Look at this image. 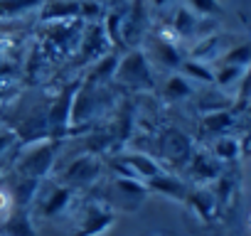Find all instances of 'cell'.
Masks as SVG:
<instances>
[{
  "label": "cell",
  "instance_id": "15",
  "mask_svg": "<svg viewBox=\"0 0 251 236\" xmlns=\"http://www.w3.org/2000/svg\"><path fill=\"white\" fill-rule=\"evenodd\" d=\"M126 10L128 8H111V10H106L103 23H101V27L106 32V40H108V45L113 49H126V45H123V18H126Z\"/></svg>",
  "mask_w": 251,
  "mask_h": 236
},
{
  "label": "cell",
  "instance_id": "9",
  "mask_svg": "<svg viewBox=\"0 0 251 236\" xmlns=\"http://www.w3.org/2000/svg\"><path fill=\"white\" fill-rule=\"evenodd\" d=\"M113 189L121 199V204L126 207H138L143 202V197L148 194V187L143 180H133V177H116Z\"/></svg>",
  "mask_w": 251,
  "mask_h": 236
},
{
  "label": "cell",
  "instance_id": "5",
  "mask_svg": "<svg viewBox=\"0 0 251 236\" xmlns=\"http://www.w3.org/2000/svg\"><path fill=\"white\" fill-rule=\"evenodd\" d=\"M116 224V212L106 204H91L84 209L79 229L74 236H101L106 229H111Z\"/></svg>",
  "mask_w": 251,
  "mask_h": 236
},
{
  "label": "cell",
  "instance_id": "29",
  "mask_svg": "<svg viewBox=\"0 0 251 236\" xmlns=\"http://www.w3.org/2000/svg\"><path fill=\"white\" fill-rule=\"evenodd\" d=\"M0 187H3V180H0Z\"/></svg>",
  "mask_w": 251,
  "mask_h": 236
},
{
  "label": "cell",
  "instance_id": "8",
  "mask_svg": "<svg viewBox=\"0 0 251 236\" xmlns=\"http://www.w3.org/2000/svg\"><path fill=\"white\" fill-rule=\"evenodd\" d=\"M0 236H37L30 212L25 207H13L10 214L0 224Z\"/></svg>",
  "mask_w": 251,
  "mask_h": 236
},
{
  "label": "cell",
  "instance_id": "19",
  "mask_svg": "<svg viewBox=\"0 0 251 236\" xmlns=\"http://www.w3.org/2000/svg\"><path fill=\"white\" fill-rule=\"evenodd\" d=\"M195 30H197V18H195V13L187 10V8H180V10L175 13V18H173V32H175L177 37H187V35H192Z\"/></svg>",
  "mask_w": 251,
  "mask_h": 236
},
{
  "label": "cell",
  "instance_id": "25",
  "mask_svg": "<svg viewBox=\"0 0 251 236\" xmlns=\"http://www.w3.org/2000/svg\"><path fill=\"white\" fill-rule=\"evenodd\" d=\"M13 207H15V204H13L10 189H5V187H0V214H3V216H8Z\"/></svg>",
  "mask_w": 251,
  "mask_h": 236
},
{
  "label": "cell",
  "instance_id": "21",
  "mask_svg": "<svg viewBox=\"0 0 251 236\" xmlns=\"http://www.w3.org/2000/svg\"><path fill=\"white\" fill-rule=\"evenodd\" d=\"M180 69L185 71V76H192V79H200V81H214V71H209L207 67H202V64L195 62V59L182 62Z\"/></svg>",
  "mask_w": 251,
  "mask_h": 236
},
{
  "label": "cell",
  "instance_id": "28",
  "mask_svg": "<svg viewBox=\"0 0 251 236\" xmlns=\"http://www.w3.org/2000/svg\"><path fill=\"white\" fill-rule=\"evenodd\" d=\"M5 96H8V91H5V89H0V103L5 101Z\"/></svg>",
  "mask_w": 251,
  "mask_h": 236
},
{
  "label": "cell",
  "instance_id": "10",
  "mask_svg": "<svg viewBox=\"0 0 251 236\" xmlns=\"http://www.w3.org/2000/svg\"><path fill=\"white\" fill-rule=\"evenodd\" d=\"M118 160L128 167V170H133L136 177H141L143 182H146V180H153V177H158V175H163V167H160L151 155H146V153H126V155H121Z\"/></svg>",
  "mask_w": 251,
  "mask_h": 236
},
{
  "label": "cell",
  "instance_id": "6",
  "mask_svg": "<svg viewBox=\"0 0 251 236\" xmlns=\"http://www.w3.org/2000/svg\"><path fill=\"white\" fill-rule=\"evenodd\" d=\"M146 27H148V13L143 0H131L128 10L123 18V45L126 49H133V45H138L146 37Z\"/></svg>",
  "mask_w": 251,
  "mask_h": 236
},
{
  "label": "cell",
  "instance_id": "3",
  "mask_svg": "<svg viewBox=\"0 0 251 236\" xmlns=\"http://www.w3.org/2000/svg\"><path fill=\"white\" fill-rule=\"evenodd\" d=\"M99 175H101L99 158L91 153H84L67 165V170L59 175V185H64L69 189H81V187H91L99 180Z\"/></svg>",
  "mask_w": 251,
  "mask_h": 236
},
{
  "label": "cell",
  "instance_id": "27",
  "mask_svg": "<svg viewBox=\"0 0 251 236\" xmlns=\"http://www.w3.org/2000/svg\"><path fill=\"white\" fill-rule=\"evenodd\" d=\"M153 3H155V8H165V5L170 3V0H153Z\"/></svg>",
  "mask_w": 251,
  "mask_h": 236
},
{
  "label": "cell",
  "instance_id": "11",
  "mask_svg": "<svg viewBox=\"0 0 251 236\" xmlns=\"http://www.w3.org/2000/svg\"><path fill=\"white\" fill-rule=\"evenodd\" d=\"M118 59H121L118 52H108V54L99 57V59L91 64V69L86 71L84 81H86V84H96V86H101V84H106V81H113Z\"/></svg>",
  "mask_w": 251,
  "mask_h": 236
},
{
  "label": "cell",
  "instance_id": "1",
  "mask_svg": "<svg viewBox=\"0 0 251 236\" xmlns=\"http://www.w3.org/2000/svg\"><path fill=\"white\" fill-rule=\"evenodd\" d=\"M113 84L133 89V91H148L155 86V74H153L151 57L146 54V49H141V47L126 49V54L118 59Z\"/></svg>",
  "mask_w": 251,
  "mask_h": 236
},
{
  "label": "cell",
  "instance_id": "16",
  "mask_svg": "<svg viewBox=\"0 0 251 236\" xmlns=\"http://www.w3.org/2000/svg\"><path fill=\"white\" fill-rule=\"evenodd\" d=\"M40 187H42V180H35V177H18L15 187L10 189V197H13V204L15 207H30L37 194H40Z\"/></svg>",
  "mask_w": 251,
  "mask_h": 236
},
{
  "label": "cell",
  "instance_id": "23",
  "mask_svg": "<svg viewBox=\"0 0 251 236\" xmlns=\"http://www.w3.org/2000/svg\"><path fill=\"white\" fill-rule=\"evenodd\" d=\"M187 10H192L195 15H217L222 8L217 0H185Z\"/></svg>",
  "mask_w": 251,
  "mask_h": 236
},
{
  "label": "cell",
  "instance_id": "26",
  "mask_svg": "<svg viewBox=\"0 0 251 236\" xmlns=\"http://www.w3.org/2000/svg\"><path fill=\"white\" fill-rule=\"evenodd\" d=\"M217 155H222V158H234V155H236V143H234V141H219V143H217Z\"/></svg>",
  "mask_w": 251,
  "mask_h": 236
},
{
  "label": "cell",
  "instance_id": "20",
  "mask_svg": "<svg viewBox=\"0 0 251 236\" xmlns=\"http://www.w3.org/2000/svg\"><path fill=\"white\" fill-rule=\"evenodd\" d=\"M192 94V86L187 81V76H180V74H173L168 81H165V96L170 101H180V98H187Z\"/></svg>",
  "mask_w": 251,
  "mask_h": 236
},
{
  "label": "cell",
  "instance_id": "2",
  "mask_svg": "<svg viewBox=\"0 0 251 236\" xmlns=\"http://www.w3.org/2000/svg\"><path fill=\"white\" fill-rule=\"evenodd\" d=\"M54 158H57V143L52 138L35 141L15 160V172H18V177L45 180L52 172V167H54Z\"/></svg>",
  "mask_w": 251,
  "mask_h": 236
},
{
  "label": "cell",
  "instance_id": "7",
  "mask_svg": "<svg viewBox=\"0 0 251 236\" xmlns=\"http://www.w3.org/2000/svg\"><path fill=\"white\" fill-rule=\"evenodd\" d=\"M111 45L106 40V32L99 23H86L81 37H79V57L81 62H96L99 57L108 54Z\"/></svg>",
  "mask_w": 251,
  "mask_h": 236
},
{
  "label": "cell",
  "instance_id": "12",
  "mask_svg": "<svg viewBox=\"0 0 251 236\" xmlns=\"http://www.w3.org/2000/svg\"><path fill=\"white\" fill-rule=\"evenodd\" d=\"M148 57H153V62L160 64V67H165V69L182 67V54L177 52L175 42H168V40H160V37H153L151 40V54Z\"/></svg>",
  "mask_w": 251,
  "mask_h": 236
},
{
  "label": "cell",
  "instance_id": "13",
  "mask_svg": "<svg viewBox=\"0 0 251 236\" xmlns=\"http://www.w3.org/2000/svg\"><path fill=\"white\" fill-rule=\"evenodd\" d=\"M72 199H74V192H72L69 187H64V185H54V187L47 192V197L42 199V216H47V219L59 216L62 212L69 209Z\"/></svg>",
  "mask_w": 251,
  "mask_h": 236
},
{
  "label": "cell",
  "instance_id": "18",
  "mask_svg": "<svg viewBox=\"0 0 251 236\" xmlns=\"http://www.w3.org/2000/svg\"><path fill=\"white\" fill-rule=\"evenodd\" d=\"M45 0H0V18H18L25 15L30 10H35L37 5H42Z\"/></svg>",
  "mask_w": 251,
  "mask_h": 236
},
{
  "label": "cell",
  "instance_id": "14",
  "mask_svg": "<svg viewBox=\"0 0 251 236\" xmlns=\"http://www.w3.org/2000/svg\"><path fill=\"white\" fill-rule=\"evenodd\" d=\"M79 18V0H47L42 8L45 23H69Z\"/></svg>",
  "mask_w": 251,
  "mask_h": 236
},
{
  "label": "cell",
  "instance_id": "24",
  "mask_svg": "<svg viewBox=\"0 0 251 236\" xmlns=\"http://www.w3.org/2000/svg\"><path fill=\"white\" fill-rule=\"evenodd\" d=\"M18 141H20V138H18V133H15V131H0V155L8 153Z\"/></svg>",
  "mask_w": 251,
  "mask_h": 236
},
{
  "label": "cell",
  "instance_id": "17",
  "mask_svg": "<svg viewBox=\"0 0 251 236\" xmlns=\"http://www.w3.org/2000/svg\"><path fill=\"white\" fill-rule=\"evenodd\" d=\"M146 187H148V192L153 189V192H160V194H165L170 199H185V185L177 182L175 177L165 175V172L153 177V180H146Z\"/></svg>",
  "mask_w": 251,
  "mask_h": 236
},
{
  "label": "cell",
  "instance_id": "22",
  "mask_svg": "<svg viewBox=\"0 0 251 236\" xmlns=\"http://www.w3.org/2000/svg\"><path fill=\"white\" fill-rule=\"evenodd\" d=\"M103 13L106 10L99 0H79V18H84L86 23H96Z\"/></svg>",
  "mask_w": 251,
  "mask_h": 236
},
{
  "label": "cell",
  "instance_id": "4",
  "mask_svg": "<svg viewBox=\"0 0 251 236\" xmlns=\"http://www.w3.org/2000/svg\"><path fill=\"white\" fill-rule=\"evenodd\" d=\"M79 84H81V81H72V84L57 96L52 111L47 113V128H50L52 136L67 133V126H69V121H72V103H74V96H76V91H79Z\"/></svg>",
  "mask_w": 251,
  "mask_h": 236
}]
</instances>
